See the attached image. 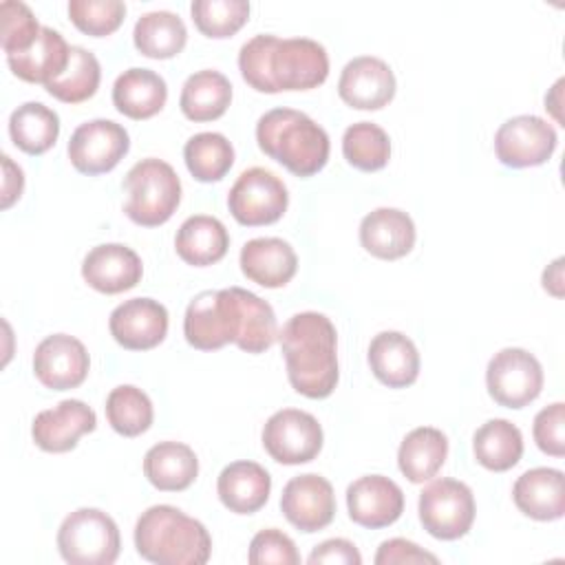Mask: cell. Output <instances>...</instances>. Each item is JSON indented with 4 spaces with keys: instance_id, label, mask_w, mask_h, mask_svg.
<instances>
[{
    "instance_id": "6da1fadb",
    "label": "cell",
    "mask_w": 565,
    "mask_h": 565,
    "mask_svg": "<svg viewBox=\"0 0 565 565\" xmlns=\"http://www.w3.org/2000/svg\"><path fill=\"white\" fill-rule=\"evenodd\" d=\"M183 335L199 351L234 342L247 353H263L278 338V324L271 305L260 296L241 287L207 289L190 300Z\"/></svg>"
},
{
    "instance_id": "7a4b0ae2",
    "label": "cell",
    "mask_w": 565,
    "mask_h": 565,
    "mask_svg": "<svg viewBox=\"0 0 565 565\" xmlns=\"http://www.w3.org/2000/svg\"><path fill=\"white\" fill-rule=\"evenodd\" d=\"M243 79L258 93L309 90L329 75V55L311 38L254 35L238 51Z\"/></svg>"
},
{
    "instance_id": "3957f363",
    "label": "cell",
    "mask_w": 565,
    "mask_h": 565,
    "mask_svg": "<svg viewBox=\"0 0 565 565\" xmlns=\"http://www.w3.org/2000/svg\"><path fill=\"white\" fill-rule=\"evenodd\" d=\"M278 342L287 364V377L296 393L322 399L335 391L338 371V333L333 322L318 311H300L291 316Z\"/></svg>"
},
{
    "instance_id": "277c9868",
    "label": "cell",
    "mask_w": 565,
    "mask_h": 565,
    "mask_svg": "<svg viewBox=\"0 0 565 565\" xmlns=\"http://www.w3.org/2000/svg\"><path fill=\"white\" fill-rule=\"evenodd\" d=\"M135 547L157 565H203L212 554V536L201 521L161 503L137 519Z\"/></svg>"
},
{
    "instance_id": "5b68a950",
    "label": "cell",
    "mask_w": 565,
    "mask_h": 565,
    "mask_svg": "<svg viewBox=\"0 0 565 565\" xmlns=\"http://www.w3.org/2000/svg\"><path fill=\"white\" fill-rule=\"evenodd\" d=\"M258 148L296 177H311L329 161V135L294 108L267 110L256 124Z\"/></svg>"
},
{
    "instance_id": "8992f818",
    "label": "cell",
    "mask_w": 565,
    "mask_h": 565,
    "mask_svg": "<svg viewBox=\"0 0 565 565\" xmlns=\"http://www.w3.org/2000/svg\"><path fill=\"white\" fill-rule=\"evenodd\" d=\"M126 216L143 227H154L166 223L181 203V179L170 163L163 159H141L137 161L126 179Z\"/></svg>"
},
{
    "instance_id": "52a82bcc",
    "label": "cell",
    "mask_w": 565,
    "mask_h": 565,
    "mask_svg": "<svg viewBox=\"0 0 565 565\" xmlns=\"http://www.w3.org/2000/svg\"><path fill=\"white\" fill-rule=\"evenodd\" d=\"M119 547L117 523L97 508L71 512L57 530V550L71 565H110L117 561Z\"/></svg>"
},
{
    "instance_id": "ba28073f",
    "label": "cell",
    "mask_w": 565,
    "mask_h": 565,
    "mask_svg": "<svg viewBox=\"0 0 565 565\" xmlns=\"http://www.w3.org/2000/svg\"><path fill=\"white\" fill-rule=\"evenodd\" d=\"M419 521L424 530L441 541H455L468 534L475 521L472 490L457 479H435L419 492Z\"/></svg>"
},
{
    "instance_id": "9c48e42d",
    "label": "cell",
    "mask_w": 565,
    "mask_h": 565,
    "mask_svg": "<svg viewBox=\"0 0 565 565\" xmlns=\"http://www.w3.org/2000/svg\"><path fill=\"white\" fill-rule=\"evenodd\" d=\"M486 386L497 404L505 408H523L541 395L543 366L525 349H501L488 362Z\"/></svg>"
},
{
    "instance_id": "30bf717a",
    "label": "cell",
    "mask_w": 565,
    "mask_h": 565,
    "mask_svg": "<svg viewBox=\"0 0 565 565\" xmlns=\"http://www.w3.org/2000/svg\"><path fill=\"white\" fill-rule=\"evenodd\" d=\"M289 203L285 183L265 168H247L234 181L227 194V207L241 225H269L276 223Z\"/></svg>"
},
{
    "instance_id": "8fae6325",
    "label": "cell",
    "mask_w": 565,
    "mask_h": 565,
    "mask_svg": "<svg viewBox=\"0 0 565 565\" xmlns=\"http://www.w3.org/2000/svg\"><path fill=\"white\" fill-rule=\"evenodd\" d=\"M260 437L269 457L285 466L307 463L322 450V426L311 413L298 408L276 411Z\"/></svg>"
},
{
    "instance_id": "7c38bea8",
    "label": "cell",
    "mask_w": 565,
    "mask_h": 565,
    "mask_svg": "<svg viewBox=\"0 0 565 565\" xmlns=\"http://www.w3.org/2000/svg\"><path fill=\"white\" fill-rule=\"evenodd\" d=\"M556 143L554 126L536 115L510 117L494 135L497 159L508 168L541 166L554 154Z\"/></svg>"
},
{
    "instance_id": "4fadbf2b",
    "label": "cell",
    "mask_w": 565,
    "mask_h": 565,
    "mask_svg": "<svg viewBox=\"0 0 565 565\" xmlns=\"http://www.w3.org/2000/svg\"><path fill=\"white\" fill-rule=\"evenodd\" d=\"M130 137L113 119H90L79 124L68 139V159L82 174L110 172L128 152Z\"/></svg>"
},
{
    "instance_id": "5bb4252c",
    "label": "cell",
    "mask_w": 565,
    "mask_h": 565,
    "mask_svg": "<svg viewBox=\"0 0 565 565\" xmlns=\"http://www.w3.org/2000/svg\"><path fill=\"white\" fill-rule=\"evenodd\" d=\"M280 510L285 519L300 532L324 530L335 516L333 486L313 472L289 479L280 494Z\"/></svg>"
},
{
    "instance_id": "9a60e30c",
    "label": "cell",
    "mask_w": 565,
    "mask_h": 565,
    "mask_svg": "<svg viewBox=\"0 0 565 565\" xmlns=\"http://www.w3.org/2000/svg\"><path fill=\"white\" fill-rule=\"evenodd\" d=\"M90 358L86 347L68 335H46L33 353V373L42 386L51 391H68L79 386L88 375Z\"/></svg>"
},
{
    "instance_id": "2e32d148",
    "label": "cell",
    "mask_w": 565,
    "mask_h": 565,
    "mask_svg": "<svg viewBox=\"0 0 565 565\" xmlns=\"http://www.w3.org/2000/svg\"><path fill=\"white\" fill-rule=\"evenodd\" d=\"M108 329L124 349L148 351L168 333V309L152 298H130L113 309Z\"/></svg>"
},
{
    "instance_id": "e0dca14e",
    "label": "cell",
    "mask_w": 565,
    "mask_h": 565,
    "mask_svg": "<svg viewBox=\"0 0 565 565\" xmlns=\"http://www.w3.org/2000/svg\"><path fill=\"white\" fill-rule=\"evenodd\" d=\"M338 93L351 108L380 110L395 95V75L384 60L360 55L344 64L338 79Z\"/></svg>"
},
{
    "instance_id": "ac0fdd59",
    "label": "cell",
    "mask_w": 565,
    "mask_h": 565,
    "mask_svg": "<svg viewBox=\"0 0 565 565\" xmlns=\"http://www.w3.org/2000/svg\"><path fill=\"white\" fill-rule=\"evenodd\" d=\"M347 508L353 523L380 530L402 516L404 492L384 475H366L347 488Z\"/></svg>"
},
{
    "instance_id": "d6986e66",
    "label": "cell",
    "mask_w": 565,
    "mask_h": 565,
    "mask_svg": "<svg viewBox=\"0 0 565 565\" xmlns=\"http://www.w3.org/2000/svg\"><path fill=\"white\" fill-rule=\"evenodd\" d=\"M97 426L95 411L82 399H62L55 408L40 411L31 424V437L46 452H68L77 439Z\"/></svg>"
},
{
    "instance_id": "ffe728a7",
    "label": "cell",
    "mask_w": 565,
    "mask_h": 565,
    "mask_svg": "<svg viewBox=\"0 0 565 565\" xmlns=\"http://www.w3.org/2000/svg\"><path fill=\"white\" fill-rule=\"evenodd\" d=\"M143 274L141 258L121 243H104L93 247L82 260L84 280L102 294H121L132 289Z\"/></svg>"
},
{
    "instance_id": "44dd1931",
    "label": "cell",
    "mask_w": 565,
    "mask_h": 565,
    "mask_svg": "<svg viewBox=\"0 0 565 565\" xmlns=\"http://www.w3.org/2000/svg\"><path fill=\"white\" fill-rule=\"evenodd\" d=\"M415 223L397 207H377L360 223L362 247L382 260L406 256L415 245Z\"/></svg>"
},
{
    "instance_id": "7402d4cb",
    "label": "cell",
    "mask_w": 565,
    "mask_h": 565,
    "mask_svg": "<svg viewBox=\"0 0 565 565\" xmlns=\"http://www.w3.org/2000/svg\"><path fill=\"white\" fill-rule=\"evenodd\" d=\"M241 269L252 282L276 289L285 287L294 278L298 269V256L287 241L276 236H260L243 245Z\"/></svg>"
},
{
    "instance_id": "603a6c76",
    "label": "cell",
    "mask_w": 565,
    "mask_h": 565,
    "mask_svg": "<svg viewBox=\"0 0 565 565\" xmlns=\"http://www.w3.org/2000/svg\"><path fill=\"white\" fill-rule=\"evenodd\" d=\"M369 366L384 386L404 388L419 375V353L408 335L382 331L369 344Z\"/></svg>"
},
{
    "instance_id": "cb8c5ba5",
    "label": "cell",
    "mask_w": 565,
    "mask_h": 565,
    "mask_svg": "<svg viewBox=\"0 0 565 565\" xmlns=\"http://www.w3.org/2000/svg\"><path fill=\"white\" fill-rule=\"evenodd\" d=\"M512 499L525 516L556 521L565 514V477L558 468H532L514 481Z\"/></svg>"
},
{
    "instance_id": "d4e9b609",
    "label": "cell",
    "mask_w": 565,
    "mask_h": 565,
    "mask_svg": "<svg viewBox=\"0 0 565 565\" xmlns=\"http://www.w3.org/2000/svg\"><path fill=\"white\" fill-rule=\"evenodd\" d=\"M221 503L236 514L258 512L271 492L269 472L256 461H234L225 466L216 481Z\"/></svg>"
},
{
    "instance_id": "484cf974",
    "label": "cell",
    "mask_w": 565,
    "mask_h": 565,
    "mask_svg": "<svg viewBox=\"0 0 565 565\" xmlns=\"http://www.w3.org/2000/svg\"><path fill=\"white\" fill-rule=\"evenodd\" d=\"M68 60L71 46L64 35L51 26H42L38 40L26 51L7 55V64L15 77L44 86L66 71Z\"/></svg>"
},
{
    "instance_id": "4316f807",
    "label": "cell",
    "mask_w": 565,
    "mask_h": 565,
    "mask_svg": "<svg viewBox=\"0 0 565 565\" xmlns=\"http://www.w3.org/2000/svg\"><path fill=\"white\" fill-rule=\"evenodd\" d=\"M166 79L150 68L132 66L124 71L113 84V104L121 115L130 119L154 117L166 106Z\"/></svg>"
},
{
    "instance_id": "83f0119b",
    "label": "cell",
    "mask_w": 565,
    "mask_h": 565,
    "mask_svg": "<svg viewBox=\"0 0 565 565\" xmlns=\"http://www.w3.org/2000/svg\"><path fill=\"white\" fill-rule=\"evenodd\" d=\"M146 479L163 492L190 488L199 475V459L188 444L159 441L143 457Z\"/></svg>"
},
{
    "instance_id": "f1b7e54d",
    "label": "cell",
    "mask_w": 565,
    "mask_h": 565,
    "mask_svg": "<svg viewBox=\"0 0 565 565\" xmlns=\"http://www.w3.org/2000/svg\"><path fill=\"white\" fill-rule=\"evenodd\" d=\"M230 247V234L225 225L207 214H194L185 218L174 236V249L188 265L207 267L218 263Z\"/></svg>"
},
{
    "instance_id": "f546056e",
    "label": "cell",
    "mask_w": 565,
    "mask_h": 565,
    "mask_svg": "<svg viewBox=\"0 0 565 565\" xmlns=\"http://www.w3.org/2000/svg\"><path fill=\"white\" fill-rule=\"evenodd\" d=\"M448 457V437L433 426L413 428L399 444L397 466L411 483L433 479Z\"/></svg>"
},
{
    "instance_id": "4dcf8cb0",
    "label": "cell",
    "mask_w": 565,
    "mask_h": 565,
    "mask_svg": "<svg viewBox=\"0 0 565 565\" xmlns=\"http://www.w3.org/2000/svg\"><path fill=\"white\" fill-rule=\"evenodd\" d=\"M232 102L230 79L212 68L192 73L181 88L179 106L190 121L218 119Z\"/></svg>"
},
{
    "instance_id": "1f68e13d",
    "label": "cell",
    "mask_w": 565,
    "mask_h": 565,
    "mask_svg": "<svg viewBox=\"0 0 565 565\" xmlns=\"http://www.w3.org/2000/svg\"><path fill=\"white\" fill-rule=\"evenodd\" d=\"M132 40L141 55L152 60H168L183 51L188 29L177 13L159 9L143 13L135 22Z\"/></svg>"
},
{
    "instance_id": "d6a6232c",
    "label": "cell",
    "mask_w": 565,
    "mask_h": 565,
    "mask_svg": "<svg viewBox=\"0 0 565 565\" xmlns=\"http://www.w3.org/2000/svg\"><path fill=\"white\" fill-rule=\"evenodd\" d=\"M472 452L483 468L505 472L514 468L523 455V435L508 419H488L472 437Z\"/></svg>"
},
{
    "instance_id": "836d02e7",
    "label": "cell",
    "mask_w": 565,
    "mask_h": 565,
    "mask_svg": "<svg viewBox=\"0 0 565 565\" xmlns=\"http://www.w3.org/2000/svg\"><path fill=\"white\" fill-rule=\"evenodd\" d=\"M11 141L26 154H42L57 141L60 117L42 102H26L9 117Z\"/></svg>"
},
{
    "instance_id": "e575fe53",
    "label": "cell",
    "mask_w": 565,
    "mask_h": 565,
    "mask_svg": "<svg viewBox=\"0 0 565 565\" xmlns=\"http://www.w3.org/2000/svg\"><path fill=\"white\" fill-rule=\"evenodd\" d=\"M183 159L190 174L201 183L221 181L232 163L234 148L221 132H196L183 146Z\"/></svg>"
},
{
    "instance_id": "d590c367",
    "label": "cell",
    "mask_w": 565,
    "mask_h": 565,
    "mask_svg": "<svg viewBox=\"0 0 565 565\" xmlns=\"http://www.w3.org/2000/svg\"><path fill=\"white\" fill-rule=\"evenodd\" d=\"M102 79V66L95 53L84 46H71V60L66 71L49 82L44 88L49 95L64 104H79L95 95Z\"/></svg>"
},
{
    "instance_id": "8d00e7d4",
    "label": "cell",
    "mask_w": 565,
    "mask_h": 565,
    "mask_svg": "<svg viewBox=\"0 0 565 565\" xmlns=\"http://www.w3.org/2000/svg\"><path fill=\"white\" fill-rule=\"evenodd\" d=\"M104 411L113 430L124 437H137L146 433L154 419L150 397L132 384H121L113 388L106 397Z\"/></svg>"
},
{
    "instance_id": "74e56055",
    "label": "cell",
    "mask_w": 565,
    "mask_h": 565,
    "mask_svg": "<svg viewBox=\"0 0 565 565\" xmlns=\"http://www.w3.org/2000/svg\"><path fill=\"white\" fill-rule=\"evenodd\" d=\"M342 154L353 168L375 172L391 159V139L382 126L373 121H358L342 135Z\"/></svg>"
},
{
    "instance_id": "f35d334b",
    "label": "cell",
    "mask_w": 565,
    "mask_h": 565,
    "mask_svg": "<svg viewBox=\"0 0 565 565\" xmlns=\"http://www.w3.org/2000/svg\"><path fill=\"white\" fill-rule=\"evenodd\" d=\"M196 29L207 38H230L249 18L245 0H194L190 4Z\"/></svg>"
},
{
    "instance_id": "ab89813d",
    "label": "cell",
    "mask_w": 565,
    "mask_h": 565,
    "mask_svg": "<svg viewBox=\"0 0 565 565\" xmlns=\"http://www.w3.org/2000/svg\"><path fill=\"white\" fill-rule=\"evenodd\" d=\"M68 15L82 33L104 38L119 29L126 15V4L121 0H71Z\"/></svg>"
},
{
    "instance_id": "60d3db41",
    "label": "cell",
    "mask_w": 565,
    "mask_h": 565,
    "mask_svg": "<svg viewBox=\"0 0 565 565\" xmlns=\"http://www.w3.org/2000/svg\"><path fill=\"white\" fill-rule=\"evenodd\" d=\"M0 22H2V51L7 55L26 51L42 31L33 11L20 0L0 2Z\"/></svg>"
},
{
    "instance_id": "b9f144b4",
    "label": "cell",
    "mask_w": 565,
    "mask_h": 565,
    "mask_svg": "<svg viewBox=\"0 0 565 565\" xmlns=\"http://www.w3.org/2000/svg\"><path fill=\"white\" fill-rule=\"evenodd\" d=\"M247 561L252 565H298L300 554L296 550V543L280 530L267 527L254 534L249 543Z\"/></svg>"
},
{
    "instance_id": "7bdbcfd3",
    "label": "cell",
    "mask_w": 565,
    "mask_h": 565,
    "mask_svg": "<svg viewBox=\"0 0 565 565\" xmlns=\"http://www.w3.org/2000/svg\"><path fill=\"white\" fill-rule=\"evenodd\" d=\"M563 426H565V404L563 402H554L536 413L532 433H534L536 446L545 455H552V457L565 455Z\"/></svg>"
},
{
    "instance_id": "ee69618b",
    "label": "cell",
    "mask_w": 565,
    "mask_h": 565,
    "mask_svg": "<svg viewBox=\"0 0 565 565\" xmlns=\"http://www.w3.org/2000/svg\"><path fill=\"white\" fill-rule=\"evenodd\" d=\"M439 558L417 543L406 539H388L375 554V565H408V563H437Z\"/></svg>"
},
{
    "instance_id": "f6af8a7d",
    "label": "cell",
    "mask_w": 565,
    "mask_h": 565,
    "mask_svg": "<svg viewBox=\"0 0 565 565\" xmlns=\"http://www.w3.org/2000/svg\"><path fill=\"white\" fill-rule=\"evenodd\" d=\"M311 565L318 563H335V565H360L362 556L358 547L347 539H329L313 547V552L307 558Z\"/></svg>"
},
{
    "instance_id": "bcb514c9",
    "label": "cell",
    "mask_w": 565,
    "mask_h": 565,
    "mask_svg": "<svg viewBox=\"0 0 565 565\" xmlns=\"http://www.w3.org/2000/svg\"><path fill=\"white\" fill-rule=\"evenodd\" d=\"M2 168H4V183H2V207H11L15 199H20L24 188V172L20 166L11 161V157L2 154Z\"/></svg>"
},
{
    "instance_id": "7dc6e473",
    "label": "cell",
    "mask_w": 565,
    "mask_h": 565,
    "mask_svg": "<svg viewBox=\"0 0 565 565\" xmlns=\"http://www.w3.org/2000/svg\"><path fill=\"white\" fill-rule=\"evenodd\" d=\"M543 287L556 298L563 296V258H556L552 265H547L543 271Z\"/></svg>"
},
{
    "instance_id": "c3c4849f",
    "label": "cell",
    "mask_w": 565,
    "mask_h": 565,
    "mask_svg": "<svg viewBox=\"0 0 565 565\" xmlns=\"http://www.w3.org/2000/svg\"><path fill=\"white\" fill-rule=\"evenodd\" d=\"M561 86H563V79H558V82L554 84L552 93H550V95H545V108H550V110L554 113L556 121H563V117H561V113H558V104H561V99H556V97L561 95Z\"/></svg>"
}]
</instances>
